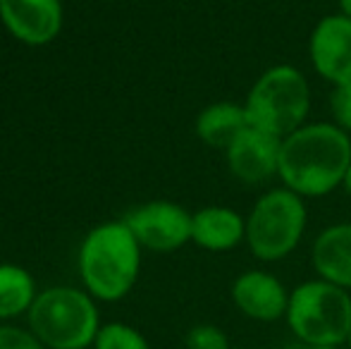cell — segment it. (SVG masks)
Listing matches in <instances>:
<instances>
[{"label":"cell","mask_w":351,"mask_h":349,"mask_svg":"<svg viewBox=\"0 0 351 349\" xmlns=\"http://www.w3.org/2000/svg\"><path fill=\"white\" fill-rule=\"evenodd\" d=\"M351 165V134L335 122L304 125L282 139L278 175L301 199H318L339 184Z\"/></svg>","instance_id":"cell-1"},{"label":"cell","mask_w":351,"mask_h":349,"mask_svg":"<svg viewBox=\"0 0 351 349\" xmlns=\"http://www.w3.org/2000/svg\"><path fill=\"white\" fill-rule=\"evenodd\" d=\"M139 270L141 244L125 220L96 225L79 247V275L93 299H125L136 285Z\"/></svg>","instance_id":"cell-2"},{"label":"cell","mask_w":351,"mask_h":349,"mask_svg":"<svg viewBox=\"0 0 351 349\" xmlns=\"http://www.w3.org/2000/svg\"><path fill=\"white\" fill-rule=\"evenodd\" d=\"M29 330L46 349L93 347L101 330V318L93 297L77 287H48L38 292L27 313Z\"/></svg>","instance_id":"cell-3"},{"label":"cell","mask_w":351,"mask_h":349,"mask_svg":"<svg viewBox=\"0 0 351 349\" xmlns=\"http://www.w3.org/2000/svg\"><path fill=\"white\" fill-rule=\"evenodd\" d=\"M289 330L306 347H344L351 333V294L328 280H308L291 289L285 316Z\"/></svg>","instance_id":"cell-4"},{"label":"cell","mask_w":351,"mask_h":349,"mask_svg":"<svg viewBox=\"0 0 351 349\" xmlns=\"http://www.w3.org/2000/svg\"><path fill=\"white\" fill-rule=\"evenodd\" d=\"M244 110L251 127L285 139L306 125L311 110L308 80L291 65L270 67L254 82Z\"/></svg>","instance_id":"cell-5"},{"label":"cell","mask_w":351,"mask_h":349,"mask_svg":"<svg viewBox=\"0 0 351 349\" xmlns=\"http://www.w3.org/2000/svg\"><path fill=\"white\" fill-rule=\"evenodd\" d=\"M308 213L299 194L287 186L261 196L246 218V244L258 261H282L299 247Z\"/></svg>","instance_id":"cell-6"},{"label":"cell","mask_w":351,"mask_h":349,"mask_svg":"<svg viewBox=\"0 0 351 349\" xmlns=\"http://www.w3.org/2000/svg\"><path fill=\"white\" fill-rule=\"evenodd\" d=\"M141 249L170 254L191 242V213L175 201H148L122 218Z\"/></svg>","instance_id":"cell-7"},{"label":"cell","mask_w":351,"mask_h":349,"mask_svg":"<svg viewBox=\"0 0 351 349\" xmlns=\"http://www.w3.org/2000/svg\"><path fill=\"white\" fill-rule=\"evenodd\" d=\"M313 70L330 84L351 82V19L347 14H328L315 24L308 41Z\"/></svg>","instance_id":"cell-8"},{"label":"cell","mask_w":351,"mask_h":349,"mask_svg":"<svg viewBox=\"0 0 351 349\" xmlns=\"http://www.w3.org/2000/svg\"><path fill=\"white\" fill-rule=\"evenodd\" d=\"M0 22L27 46H48L62 29L60 0H0Z\"/></svg>","instance_id":"cell-9"},{"label":"cell","mask_w":351,"mask_h":349,"mask_svg":"<svg viewBox=\"0 0 351 349\" xmlns=\"http://www.w3.org/2000/svg\"><path fill=\"white\" fill-rule=\"evenodd\" d=\"M282 139L261 132L256 127H244L237 139L225 149L230 173L246 184H261L278 175Z\"/></svg>","instance_id":"cell-10"},{"label":"cell","mask_w":351,"mask_h":349,"mask_svg":"<svg viewBox=\"0 0 351 349\" xmlns=\"http://www.w3.org/2000/svg\"><path fill=\"white\" fill-rule=\"evenodd\" d=\"M289 289L268 270H246L232 282V302L246 318L273 323L287 316Z\"/></svg>","instance_id":"cell-11"},{"label":"cell","mask_w":351,"mask_h":349,"mask_svg":"<svg viewBox=\"0 0 351 349\" xmlns=\"http://www.w3.org/2000/svg\"><path fill=\"white\" fill-rule=\"evenodd\" d=\"M191 242L206 252H230L246 242V220L227 206H206L191 213Z\"/></svg>","instance_id":"cell-12"},{"label":"cell","mask_w":351,"mask_h":349,"mask_svg":"<svg viewBox=\"0 0 351 349\" xmlns=\"http://www.w3.org/2000/svg\"><path fill=\"white\" fill-rule=\"evenodd\" d=\"M311 263L320 280L351 289V223L325 228L313 242Z\"/></svg>","instance_id":"cell-13"},{"label":"cell","mask_w":351,"mask_h":349,"mask_svg":"<svg viewBox=\"0 0 351 349\" xmlns=\"http://www.w3.org/2000/svg\"><path fill=\"white\" fill-rule=\"evenodd\" d=\"M244 127H249L246 120L244 103H230V101H217L206 106L196 117V136L204 144L213 146V149L225 151L232 141L237 139Z\"/></svg>","instance_id":"cell-14"},{"label":"cell","mask_w":351,"mask_h":349,"mask_svg":"<svg viewBox=\"0 0 351 349\" xmlns=\"http://www.w3.org/2000/svg\"><path fill=\"white\" fill-rule=\"evenodd\" d=\"M36 297V280L27 268L14 263H0V321L29 313Z\"/></svg>","instance_id":"cell-15"},{"label":"cell","mask_w":351,"mask_h":349,"mask_svg":"<svg viewBox=\"0 0 351 349\" xmlns=\"http://www.w3.org/2000/svg\"><path fill=\"white\" fill-rule=\"evenodd\" d=\"M93 349H151V345L136 328L115 321L101 326Z\"/></svg>","instance_id":"cell-16"},{"label":"cell","mask_w":351,"mask_h":349,"mask_svg":"<svg viewBox=\"0 0 351 349\" xmlns=\"http://www.w3.org/2000/svg\"><path fill=\"white\" fill-rule=\"evenodd\" d=\"M186 349H232L230 337L225 335V330L213 323H199L194 326L184 337Z\"/></svg>","instance_id":"cell-17"},{"label":"cell","mask_w":351,"mask_h":349,"mask_svg":"<svg viewBox=\"0 0 351 349\" xmlns=\"http://www.w3.org/2000/svg\"><path fill=\"white\" fill-rule=\"evenodd\" d=\"M330 112L339 130L351 134V82L337 84L330 93Z\"/></svg>","instance_id":"cell-18"},{"label":"cell","mask_w":351,"mask_h":349,"mask_svg":"<svg viewBox=\"0 0 351 349\" xmlns=\"http://www.w3.org/2000/svg\"><path fill=\"white\" fill-rule=\"evenodd\" d=\"M0 349H46L29 328L0 323Z\"/></svg>","instance_id":"cell-19"},{"label":"cell","mask_w":351,"mask_h":349,"mask_svg":"<svg viewBox=\"0 0 351 349\" xmlns=\"http://www.w3.org/2000/svg\"><path fill=\"white\" fill-rule=\"evenodd\" d=\"M339 12L351 19V0H339Z\"/></svg>","instance_id":"cell-20"},{"label":"cell","mask_w":351,"mask_h":349,"mask_svg":"<svg viewBox=\"0 0 351 349\" xmlns=\"http://www.w3.org/2000/svg\"><path fill=\"white\" fill-rule=\"evenodd\" d=\"M344 189H347V194L351 196V165H349V170H347V177H344Z\"/></svg>","instance_id":"cell-21"},{"label":"cell","mask_w":351,"mask_h":349,"mask_svg":"<svg viewBox=\"0 0 351 349\" xmlns=\"http://www.w3.org/2000/svg\"><path fill=\"white\" fill-rule=\"evenodd\" d=\"M301 349H344V347H337V345H315V347H301Z\"/></svg>","instance_id":"cell-22"},{"label":"cell","mask_w":351,"mask_h":349,"mask_svg":"<svg viewBox=\"0 0 351 349\" xmlns=\"http://www.w3.org/2000/svg\"><path fill=\"white\" fill-rule=\"evenodd\" d=\"M347 345H349V349H351V333H349V342H347Z\"/></svg>","instance_id":"cell-23"},{"label":"cell","mask_w":351,"mask_h":349,"mask_svg":"<svg viewBox=\"0 0 351 349\" xmlns=\"http://www.w3.org/2000/svg\"><path fill=\"white\" fill-rule=\"evenodd\" d=\"M232 349H246V347H232Z\"/></svg>","instance_id":"cell-24"}]
</instances>
